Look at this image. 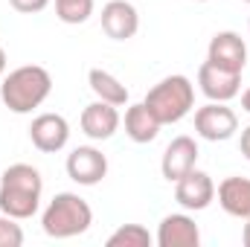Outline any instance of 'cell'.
I'll use <instances>...</instances> for the list:
<instances>
[{
	"instance_id": "cell-1",
	"label": "cell",
	"mask_w": 250,
	"mask_h": 247,
	"mask_svg": "<svg viewBox=\"0 0 250 247\" xmlns=\"http://www.w3.org/2000/svg\"><path fill=\"white\" fill-rule=\"evenodd\" d=\"M44 178L29 163H12L0 178V212L18 221H26L41 206Z\"/></svg>"
},
{
	"instance_id": "cell-2",
	"label": "cell",
	"mask_w": 250,
	"mask_h": 247,
	"mask_svg": "<svg viewBox=\"0 0 250 247\" xmlns=\"http://www.w3.org/2000/svg\"><path fill=\"white\" fill-rule=\"evenodd\" d=\"M53 93V76L41 64H23L12 70L0 84V99L12 114H32Z\"/></svg>"
},
{
	"instance_id": "cell-3",
	"label": "cell",
	"mask_w": 250,
	"mask_h": 247,
	"mask_svg": "<svg viewBox=\"0 0 250 247\" xmlns=\"http://www.w3.org/2000/svg\"><path fill=\"white\" fill-rule=\"evenodd\" d=\"M93 224V209L84 198H79L76 192H59L44 215H41V227L50 239H73L87 233Z\"/></svg>"
},
{
	"instance_id": "cell-4",
	"label": "cell",
	"mask_w": 250,
	"mask_h": 247,
	"mask_svg": "<svg viewBox=\"0 0 250 247\" xmlns=\"http://www.w3.org/2000/svg\"><path fill=\"white\" fill-rule=\"evenodd\" d=\"M143 102L160 125H175L195 108V84L181 73L166 76L146 93Z\"/></svg>"
},
{
	"instance_id": "cell-5",
	"label": "cell",
	"mask_w": 250,
	"mask_h": 247,
	"mask_svg": "<svg viewBox=\"0 0 250 247\" xmlns=\"http://www.w3.org/2000/svg\"><path fill=\"white\" fill-rule=\"evenodd\" d=\"M239 131V117L227 102H207L195 111V134L209 143H224Z\"/></svg>"
},
{
	"instance_id": "cell-6",
	"label": "cell",
	"mask_w": 250,
	"mask_h": 247,
	"mask_svg": "<svg viewBox=\"0 0 250 247\" xmlns=\"http://www.w3.org/2000/svg\"><path fill=\"white\" fill-rule=\"evenodd\" d=\"M67 178L79 186H96L108 175V157L93 145H79L67 154Z\"/></svg>"
},
{
	"instance_id": "cell-7",
	"label": "cell",
	"mask_w": 250,
	"mask_h": 247,
	"mask_svg": "<svg viewBox=\"0 0 250 247\" xmlns=\"http://www.w3.org/2000/svg\"><path fill=\"white\" fill-rule=\"evenodd\" d=\"M207 62H212L221 70H230V73H242L245 64H248V44L239 32L233 29H224V32H215L209 47H207Z\"/></svg>"
},
{
	"instance_id": "cell-8",
	"label": "cell",
	"mask_w": 250,
	"mask_h": 247,
	"mask_svg": "<svg viewBox=\"0 0 250 247\" xmlns=\"http://www.w3.org/2000/svg\"><path fill=\"white\" fill-rule=\"evenodd\" d=\"M198 87L209 102H230L242 93V73H230L212 62H204L198 67Z\"/></svg>"
},
{
	"instance_id": "cell-9",
	"label": "cell",
	"mask_w": 250,
	"mask_h": 247,
	"mask_svg": "<svg viewBox=\"0 0 250 247\" xmlns=\"http://www.w3.org/2000/svg\"><path fill=\"white\" fill-rule=\"evenodd\" d=\"M212 198H215V184L201 169H189L181 181H175V201L189 212L207 209L212 204Z\"/></svg>"
},
{
	"instance_id": "cell-10",
	"label": "cell",
	"mask_w": 250,
	"mask_h": 247,
	"mask_svg": "<svg viewBox=\"0 0 250 247\" xmlns=\"http://www.w3.org/2000/svg\"><path fill=\"white\" fill-rule=\"evenodd\" d=\"M29 140H32V145L38 151L56 154L70 140V125H67L62 114H38L29 125Z\"/></svg>"
},
{
	"instance_id": "cell-11",
	"label": "cell",
	"mask_w": 250,
	"mask_h": 247,
	"mask_svg": "<svg viewBox=\"0 0 250 247\" xmlns=\"http://www.w3.org/2000/svg\"><path fill=\"white\" fill-rule=\"evenodd\" d=\"M82 131H84V137H90V140H96V143H102V140H111L117 131H120V111H117V105H111V102H102V99H96V102H90V105H84V111H82Z\"/></svg>"
},
{
	"instance_id": "cell-12",
	"label": "cell",
	"mask_w": 250,
	"mask_h": 247,
	"mask_svg": "<svg viewBox=\"0 0 250 247\" xmlns=\"http://www.w3.org/2000/svg\"><path fill=\"white\" fill-rule=\"evenodd\" d=\"M195 163H198V143L192 137H187V134H181V137H175L166 145L163 160H160V172H163V178L169 184H175V181H181L187 175L189 169H195Z\"/></svg>"
},
{
	"instance_id": "cell-13",
	"label": "cell",
	"mask_w": 250,
	"mask_h": 247,
	"mask_svg": "<svg viewBox=\"0 0 250 247\" xmlns=\"http://www.w3.org/2000/svg\"><path fill=\"white\" fill-rule=\"evenodd\" d=\"M102 29L114 41H128L140 29V15L128 0H108L102 6Z\"/></svg>"
},
{
	"instance_id": "cell-14",
	"label": "cell",
	"mask_w": 250,
	"mask_h": 247,
	"mask_svg": "<svg viewBox=\"0 0 250 247\" xmlns=\"http://www.w3.org/2000/svg\"><path fill=\"white\" fill-rule=\"evenodd\" d=\"M154 242L160 247H198L201 245V230H198L192 215L175 212V215H166L160 221Z\"/></svg>"
},
{
	"instance_id": "cell-15",
	"label": "cell",
	"mask_w": 250,
	"mask_h": 247,
	"mask_svg": "<svg viewBox=\"0 0 250 247\" xmlns=\"http://www.w3.org/2000/svg\"><path fill=\"white\" fill-rule=\"evenodd\" d=\"M215 192H218V204L227 215L242 218V221L250 218V178H239V175L224 178Z\"/></svg>"
},
{
	"instance_id": "cell-16",
	"label": "cell",
	"mask_w": 250,
	"mask_h": 247,
	"mask_svg": "<svg viewBox=\"0 0 250 247\" xmlns=\"http://www.w3.org/2000/svg\"><path fill=\"white\" fill-rule=\"evenodd\" d=\"M160 128L163 125L157 123V117L146 108V102H137V105H131L125 111V134H128V140H134L140 145L143 143H154Z\"/></svg>"
},
{
	"instance_id": "cell-17",
	"label": "cell",
	"mask_w": 250,
	"mask_h": 247,
	"mask_svg": "<svg viewBox=\"0 0 250 247\" xmlns=\"http://www.w3.org/2000/svg\"><path fill=\"white\" fill-rule=\"evenodd\" d=\"M87 84H90V90L96 93V99H102V102H111V105H117V108L128 102V87H125L114 73H108V70H102V67H93V70L87 73Z\"/></svg>"
},
{
	"instance_id": "cell-18",
	"label": "cell",
	"mask_w": 250,
	"mask_h": 247,
	"mask_svg": "<svg viewBox=\"0 0 250 247\" xmlns=\"http://www.w3.org/2000/svg\"><path fill=\"white\" fill-rule=\"evenodd\" d=\"M151 233L143 224H123L108 236V247H151Z\"/></svg>"
},
{
	"instance_id": "cell-19",
	"label": "cell",
	"mask_w": 250,
	"mask_h": 247,
	"mask_svg": "<svg viewBox=\"0 0 250 247\" xmlns=\"http://www.w3.org/2000/svg\"><path fill=\"white\" fill-rule=\"evenodd\" d=\"M56 15L62 23H84L93 15V0H56Z\"/></svg>"
},
{
	"instance_id": "cell-20",
	"label": "cell",
	"mask_w": 250,
	"mask_h": 247,
	"mask_svg": "<svg viewBox=\"0 0 250 247\" xmlns=\"http://www.w3.org/2000/svg\"><path fill=\"white\" fill-rule=\"evenodd\" d=\"M23 245V230L18 224V218L0 215V247H21Z\"/></svg>"
},
{
	"instance_id": "cell-21",
	"label": "cell",
	"mask_w": 250,
	"mask_h": 247,
	"mask_svg": "<svg viewBox=\"0 0 250 247\" xmlns=\"http://www.w3.org/2000/svg\"><path fill=\"white\" fill-rule=\"evenodd\" d=\"M9 6L21 15H35V12H44L50 6V0H9Z\"/></svg>"
},
{
	"instance_id": "cell-22",
	"label": "cell",
	"mask_w": 250,
	"mask_h": 247,
	"mask_svg": "<svg viewBox=\"0 0 250 247\" xmlns=\"http://www.w3.org/2000/svg\"><path fill=\"white\" fill-rule=\"evenodd\" d=\"M239 148H242V154H245V157L250 160V125L245 128V131H242V140H239Z\"/></svg>"
},
{
	"instance_id": "cell-23",
	"label": "cell",
	"mask_w": 250,
	"mask_h": 247,
	"mask_svg": "<svg viewBox=\"0 0 250 247\" xmlns=\"http://www.w3.org/2000/svg\"><path fill=\"white\" fill-rule=\"evenodd\" d=\"M242 242H245V247H250V218H245V230H242Z\"/></svg>"
},
{
	"instance_id": "cell-24",
	"label": "cell",
	"mask_w": 250,
	"mask_h": 247,
	"mask_svg": "<svg viewBox=\"0 0 250 247\" xmlns=\"http://www.w3.org/2000/svg\"><path fill=\"white\" fill-rule=\"evenodd\" d=\"M242 108H245V111L250 114V87L245 90V93H242Z\"/></svg>"
},
{
	"instance_id": "cell-25",
	"label": "cell",
	"mask_w": 250,
	"mask_h": 247,
	"mask_svg": "<svg viewBox=\"0 0 250 247\" xmlns=\"http://www.w3.org/2000/svg\"><path fill=\"white\" fill-rule=\"evenodd\" d=\"M3 73H6V50L0 47V76H3Z\"/></svg>"
},
{
	"instance_id": "cell-26",
	"label": "cell",
	"mask_w": 250,
	"mask_h": 247,
	"mask_svg": "<svg viewBox=\"0 0 250 247\" xmlns=\"http://www.w3.org/2000/svg\"><path fill=\"white\" fill-rule=\"evenodd\" d=\"M198 3H207V0H198Z\"/></svg>"
},
{
	"instance_id": "cell-27",
	"label": "cell",
	"mask_w": 250,
	"mask_h": 247,
	"mask_svg": "<svg viewBox=\"0 0 250 247\" xmlns=\"http://www.w3.org/2000/svg\"><path fill=\"white\" fill-rule=\"evenodd\" d=\"M245 3H250V0H245Z\"/></svg>"
},
{
	"instance_id": "cell-28",
	"label": "cell",
	"mask_w": 250,
	"mask_h": 247,
	"mask_svg": "<svg viewBox=\"0 0 250 247\" xmlns=\"http://www.w3.org/2000/svg\"><path fill=\"white\" fill-rule=\"evenodd\" d=\"M248 26H250V23H248Z\"/></svg>"
}]
</instances>
